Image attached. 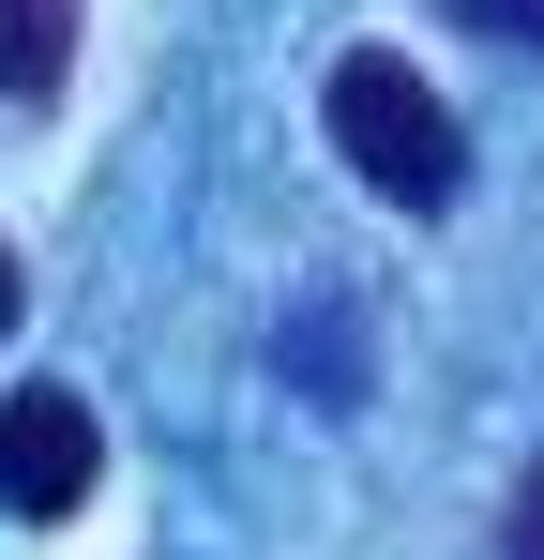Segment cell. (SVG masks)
I'll list each match as a JSON object with an SVG mask.
<instances>
[{
	"label": "cell",
	"instance_id": "obj_1",
	"mask_svg": "<svg viewBox=\"0 0 544 560\" xmlns=\"http://www.w3.org/2000/svg\"><path fill=\"white\" fill-rule=\"evenodd\" d=\"M318 121H333V152H348L363 183L393 197V212H439V197H469V121H453L393 46H348L333 61V92H318Z\"/></svg>",
	"mask_w": 544,
	"mask_h": 560
},
{
	"label": "cell",
	"instance_id": "obj_2",
	"mask_svg": "<svg viewBox=\"0 0 544 560\" xmlns=\"http://www.w3.org/2000/svg\"><path fill=\"white\" fill-rule=\"evenodd\" d=\"M91 485H106V424H91V394H76V378H15V394H0V515L61 530Z\"/></svg>",
	"mask_w": 544,
	"mask_h": 560
},
{
	"label": "cell",
	"instance_id": "obj_3",
	"mask_svg": "<svg viewBox=\"0 0 544 560\" xmlns=\"http://www.w3.org/2000/svg\"><path fill=\"white\" fill-rule=\"evenodd\" d=\"M76 77V0H0V106H46Z\"/></svg>",
	"mask_w": 544,
	"mask_h": 560
},
{
	"label": "cell",
	"instance_id": "obj_4",
	"mask_svg": "<svg viewBox=\"0 0 544 560\" xmlns=\"http://www.w3.org/2000/svg\"><path fill=\"white\" fill-rule=\"evenodd\" d=\"M303 378H318V394H363V349H348V303H318V318H303Z\"/></svg>",
	"mask_w": 544,
	"mask_h": 560
},
{
	"label": "cell",
	"instance_id": "obj_5",
	"mask_svg": "<svg viewBox=\"0 0 544 560\" xmlns=\"http://www.w3.org/2000/svg\"><path fill=\"white\" fill-rule=\"evenodd\" d=\"M499 560H544V455L515 469V515H499Z\"/></svg>",
	"mask_w": 544,
	"mask_h": 560
},
{
	"label": "cell",
	"instance_id": "obj_6",
	"mask_svg": "<svg viewBox=\"0 0 544 560\" xmlns=\"http://www.w3.org/2000/svg\"><path fill=\"white\" fill-rule=\"evenodd\" d=\"M469 31H499V46H544V0H453Z\"/></svg>",
	"mask_w": 544,
	"mask_h": 560
},
{
	"label": "cell",
	"instance_id": "obj_7",
	"mask_svg": "<svg viewBox=\"0 0 544 560\" xmlns=\"http://www.w3.org/2000/svg\"><path fill=\"white\" fill-rule=\"evenodd\" d=\"M0 334H15V243H0Z\"/></svg>",
	"mask_w": 544,
	"mask_h": 560
}]
</instances>
